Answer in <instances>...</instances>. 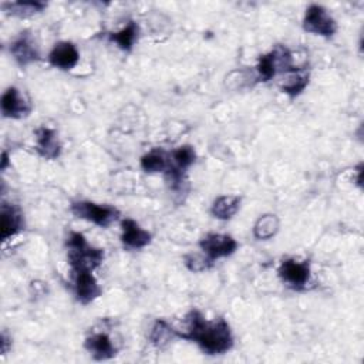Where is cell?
<instances>
[{"label": "cell", "mask_w": 364, "mask_h": 364, "mask_svg": "<svg viewBox=\"0 0 364 364\" xmlns=\"http://www.w3.org/2000/svg\"><path fill=\"white\" fill-rule=\"evenodd\" d=\"M149 341L158 347V348H164L166 347L173 338H178V333L176 328H173L168 321H165L164 318H158L154 326L151 327L149 336H148Z\"/></svg>", "instance_id": "obj_20"}, {"label": "cell", "mask_w": 364, "mask_h": 364, "mask_svg": "<svg viewBox=\"0 0 364 364\" xmlns=\"http://www.w3.org/2000/svg\"><path fill=\"white\" fill-rule=\"evenodd\" d=\"M151 240L152 235L148 230L142 229L136 220L125 218L121 222V242L125 247L139 250L148 246Z\"/></svg>", "instance_id": "obj_11"}, {"label": "cell", "mask_w": 364, "mask_h": 364, "mask_svg": "<svg viewBox=\"0 0 364 364\" xmlns=\"http://www.w3.org/2000/svg\"><path fill=\"white\" fill-rule=\"evenodd\" d=\"M185 321L183 331L176 328L178 338L196 343L205 354L220 355L233 347V334L225 318L219 317L209 321L199 310L192 309L186 314Z\"/></svg>", "instance_id": "obj_1"}, {"label": "cell", "mask_w": 364, "mask_h": 364, "mask_svg": "<svg viewBox=\"0 0 364 364\" xmlns=\"http://www.w3.org/2000/svg\"><path fill=\"white\" fill-rule=\"evenodd\" d=\"M10 338L7 337L6 333L1 334V354H6L9 351V344H10Z\"/></svg>", "instance_id": "obj_24"}, {"label": "cell", "mask_w": 364, "mask_h": 364, "mask_svg": "<svg viewBox=\"0 0 364 364\" xmlns=\"http://www.w3.org/2000/svg\"><path fill=\"white\" fill-rule=\"evenodd\" d=\"M10 54L20 67H27L40 60V53L28 33H21L11 41Z\"/></svg>", "instance_id": "obj_12"}, {"label": "cell", "mask_w": 364, "mask_h": 364, "mask_svg": "<svg viewBox=\"0 0 364 364\" xmlns=\"http://www.w3.org/2000/svg\"><path fill=\"white\" fill-rule=\"evenodd\" d=\"M75 299L81 304H90L102 293L91 270H70Z\"/></svg>", "instance_id": "obj_8"}, {"label": "cell", "mask_w": 364, "mask_h": 364, "mask_svg": "<svg viewBox=\"0 0 364 364\" xmlns=\"http://www.w3.org/2000/svg\"><path fill=\"white\" fill-rule=\"evenodd\" d=\"M141 168L148 173H158V172H166L169 166V154L164 149L155 148L141 158Z\"/></svg>", "instance_id": "obj_21"}, {"label": "cell", "mask_w": 364, "mask_h": 364, "mask_svg": "<svg viewBox=\"0 0 364 364\" xmlns=\"http://www.w3.org/2000/svg\"><path fill=\"white\" fill-rule=\"evenodd\" d=\"M240 196L237 195H222L216 198L210 206V213L219 220L232 219L240 208Z\"/></svg>", "instance_id": "obj_18"}, {"label": "cell", "mask_w": 364, "mask_h": 364, "mask_svg": "<svg viewBox=\"0 0 364 364\" xmlns=\"http://www.w3.org/2000/svg\"><path fill=\"white\" fill-rule=\"evenodd\" d=\"M36 151L37 154L48 161L57 159L61 155V142L54 129L48 127H40L36 129Z\"/></svg>", "instance_id": "obj_13"}, {"label": "cell", "mask_w": 364, "mask_h": 364, "mask_svg": "<svg viewBox=\"0 0 364 364\" xmlns=\"http://www.w3.org/2000/svg\"><path fill=\"white\" fill-rule=\"evenodd\" d=\"M303 30L320 36V37H333L337 31V23L331 17V14L320 4H310L306 9L303 17Z\"/></svg>", "instance_id": "obj_5"}, {"label": "cell", "mask_w": 364, "mask_h": 364, "mask_svg": "<svg viewBox=\"0 0 364 364\" xmlns=\"http://www.w3.org/2000/svg\"><path fill=\"white\" fill-rule=\"evenodd\" d=\"M65 246L70 270L94 272L104 260V250L91 246L80 232H70Z\"/></svg>", "instance_id": "obj_2"}, {"label": "cell", "mask_w": 364, "mask_h": 364, "mask_svg": "<svg viewBox=\"0 0 364 364\" xmlns=\"http://www.w3.org/2000/svg\"><path fill=\"white\" fill-rule=\"evenodd\" d=\"M80 61V51L71 41H58L48 53V63L58 70H73Z\"/></svg>", "instance_id": "obj_9"}, {"label": "cell", "mask_w": 364, "mask_h": 364, "mask_svg": "<svg viewBox=\"0 0 364 364\" xmlns=\"http://www.w3.org/2000/svg\"><path fill=\"white\" fill-rule=\"evenodd\" d=\"M7 165H9V154H7V151H3V154H1V164H0V169H1V171H6Z\"/></svg>", "instance_id": "obj_25"}, {"label": "cell", "mask_w": 364, "mask_h": 364, "mask_svg": "<svg viewBox=\"0 0 364 364\" xmlns=\"http://www.w3.org/2000/svg\"><path fill=\"white\" fill-rule=\"evenodd\" d=\"M84 347L97 361L109 360L117 354V348L111 337L105 333H94L88 336L84 341Z\"/></svg>", "instance_id": "obj_15"}, {"label": "cell", "mask_w": 364, "mask_h": 364, "mask_svg": "<svg viewBox=\"0 0 364 364\" xmlns=\"http://www.w3.org/2000/svg\"><path fill=\"white\" fill-rule=\"evenodd\" d=\"M70 210L74 216L88 220L100 228H108L119 216V210L117 208L111 205H97L90 200L73 202Z\"/></svg>", "instance_id": "obj_4"}, {"label": "cell", "mask_w": 364, "mask_h": 364, "mask_svg": "<svg viewBox=\"0 0 364 364\" xmlns=\"http://www.w3.org/2000/svg\"><path fill=\"white\" fill-rule=\"evenodd\" d=\"M1 114L6 118L20 119L30 114L31 105L26 101L24 97H21L20 91L16 87H9L3 95H1Z\"/></svg>", "instance_id": "obj_10"}, {"label": "cell", "mask_w": 364, "mask_h": 364, "mask_svg": "<svg viewBox=\"0 0 364 364\" xmlns=\"http://www.w3.org/2000/svg\"><path fill=\"white\" fill-rule=\"evenodd\" d=\"M183 263L188 270L193 273H200L213 266V262L209 260L205 255H198V253H189L183 257Z\"/></svg>", "instance_id": "obj_23"}, {"label": "cell", "mask_w": 364, "mask_h": 364, "mask_svg": "<svg viewBox=\"0 0 364 364\" xmlns=\"http://www.w3.org/2000/svg\"><path fill=\"white\" fill-rule=\"evenodd\" d=\"M310 263L309 260H297V259H284L279 269L277 274L282 282L293 290H304L307 283L310 282Z\"/></svg>", "instance_id": "obj_6"}, {"label": "cell", "mask_w": 364, "mask_h": 364, "mask_svg": "<svg viewBox=\"0 0 364 364\" xmlns=\"http://www.w3.org/2000/svg\"><path fill=\"white\" fill-rule=\"evenodd\" d=\"M47 7V3L37 0H26V1H6L1 3V10L13 17L27 18L37 13H41Z\"/></svg>", "instance_id": "obj_17"}, {"label": "cell", "mask_w": 364, "mask_h": 364, "mask_svg": "<svg viewBox=\"0 0 364 364\" xmlns=\"http://www.w3.org/2000/svg\"><path fill=\"white\" fill-rule=\"evenodd\" d=\"M309 78H310V74L307 70L294 67L283 73L280 88L286 95H289L290 98H294L306 90V87L309 85Z\"/></svg>", "instance_id": "obj_16"}, {"label": "cell", "mask_w": 364, "mask_h": 364, "mask_svg": "<svg viewBox=\"0 0 364 364\" xmlns=\"http://www.w3.org/2000/svg\"><path fill=\"white\" fill-rule=\"evenodd\" d=\"M291 68H294V65H293V55L290 50L279 44L272 51L259 57L257 65H256V74L259 81L267 82L273 80L277 75V73H286Z\"/></svg>", "instance_id": "obj_3"}, {"label": "cell", "mask_w": 364, "mask_h": 364, "mask_svg": "<svg viewBox=\"0 0 364 364\" xmlns=\"http://www.w3.org/2000/svg\"><path fill=\"white\" fill-rule=\"evenodd\" d=\"M199 247L202 253L215 263L220 257H228L233 255L239 243L230 235L225 233H208L199 240Z\"/></svg>", "instance_id": "obj_7"}, {"label": "cell", "mask_w": 364, "mask_h": 364, "mask_svg": "<svg viewBox=\"0 0 364 364\" xmlns=\"http://www.w3.org/2000/svg\"><path fill=\"white\" fill-rule=\"evenodd\" d=\"M138 36H139V26L131 20L121 30L108 33V40L115 43L117 47L121 48L122 51L128 53L132 50L134 44L136 43Z\"/></svg>", "instance_id": "obj_19"}, {"label": "cell", "mask_w": 364, "mask_h": 364, "mask_svg": "<svg viewBox=\"0 0 364 364\" xmlns=\"http://www.w3.org/2000/svg\"><path fill=\"white\" fill-rule=\"evenodd\" d=\"M24 229L23 213L16 205L3 202L0 209V237L3 242L16 236Z\"/></svg>", "instance_id": "obj_14"}, {"label": "cell", "mask_w": 364, "mask_h": 364, "mask_svg": "<svg viewBox=\"0 0 364 364\" xmlns=\"http://www.w3.org/2000/svg\"><path fill=\"white\" fill-rule=\"evenodd\" d=\"M280 228V220L274 213H264L257 218L253 225V236L257 240H267L276 236Z\"/></svg>", "instance_id": "obj_22"}]
</instances>
